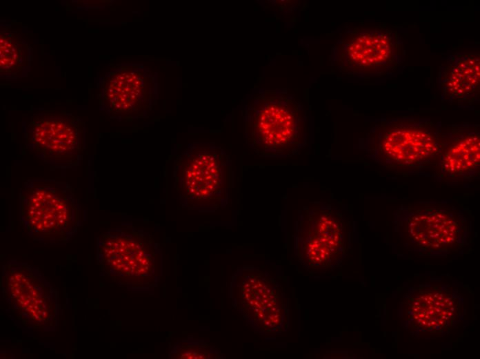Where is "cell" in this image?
<instances>
[{
	"mask_svg": "<svg viewBox=\"0 0 480 359\" xmlns=\"http://www.w3.org/2000/svg\"><path fill=\"white\" fill-rule=\"evenodd\" d=\"M30 66V49L14 30L3 28L0 33V72L19 77L27 74Z\"/></svg>",
	"mask_w": 480,
	"mask_h": 359,
	"instance_id": "cell-12",
	"label": "cell"
},
{
	"mask_svg": "<svg viewBox=\"0 0 480 359\" xmlns=\"http://www.w3.org/2000/svg\"><path fill=\"white\" fill-rule=\"evenodd\" d=\"M1 287L10 311L23 327L48 331L56 329L57 292L38 269L8 261L3 266Z\"/></svg>",
	"mask_w": 480,
	"mask_h": 359,
	"instance_id": "cell-4",
	"label": "cell"
},
{
	"mask_svg": "<svg viewBox=\"0 0 480 359\" xmlns=\"http://www.w3.org/2000/svg\"><path fill=\"white\" fill-rule=\"evenodd\" d=\"M381 151L390 159L411 164L435 155L439 145L428 132L417 128H398L383 135Z\"/></svg>",
	"mask_w": 480,
	"mask_h": 359,
	"instance_id": "cell-9",
	"label": "cell"
},
{
	"mask_svg": "<svg viewBox=\"0 0 480 359\" xmlns=\"http://www.w3.org/2000/svg\"><path fill=\"white\" fill-rule=\"evenodd\" d=\"M338 52L343 70L369 75L394 69L401 57L398 37L383 27L355 29L345 36Z\"/></svg>",
	"mask_w": 480,
	"mask_h": 359,
	"instance_id": "cell-8",
	"label": "cell"
},
{
	"mask_svg": "<svg viewBox=\"0 0 480 359\" xmlns=\"http://www.w3.org/2000/svg\"><path fill=\"white\" fill-rule=\"evenodd\" d=\"M155 246L142 231L133 228L110 229L97 240V260L111 277L130 280L147 279L154 262Z\"/></svg>",
	"mask_w": 480,
	"mask_h": 359,
	"instance_id": "cell-7",
	"label": "cell"
},
{
	"mask_svg": "<svg viewBox=\"0 0 480 359\" xmlns=\"http://www.w3.org/2000/svg\"><path fill=\"white\" fill-rule=\"evenodd\" d=\"M157 76L139 64H122L101 80L100 108L110 118L132 121L148 117L158 99Z\"/></svg>",
	"mask_w": 480,
	"mask_h": 359,
	"instance_id": "cell-6",
	"label": "cell"
},
{
	"mask_svg": "<svg viewBox=\"0 0 480 359\" xmlns=\"http://www.w3.org/2000/svg\"><path fill=\"white\" fill-rule=\"evenodd\" d=\"M315 224L317 229L313 231L314 236L307 244V253L310 254L312 260L317 258L325 259L336 251L340 244V228L333 218L326 215H321Z\"/></svg>",
	"mask_w": 480,
	"mask_h": 359,
	"instance_id": "cell-14",
	"label": "cell"
},
{
	"mask_svg": "<svg viewBox=\"0 0 480 359\" xmlns=\"http://www.w3.org/2000/svg\"><path fill=\"white\" fill-rule=\"evenodd\" d=\"M479 136L463 138L452 145L446 153L443 168L449 173H459L474 168L480 160Z\"/></svg>",
	"mask_w": 480,
	"mask_h": 359,
	"instance_id": "cell-13",
	"label": "cell"
},
{
	"mask_svg": "<svg viewBox=\"0 0 480 359\" xmlns=\"http://www.w3.org/2000/svg\"><path fill=\"white\" fill-rule=\"evenodd\" d=\"M19 221L35 242L65 244L81 223V206L71 185L55 179H31L20 189Z\"/></svg>",
	"mask_w": 480,
	"mask_h": 359,
	"instance_id": "cell-1",
	"label": "cell"
},
{
	"mask_svg": "<svg viewBox=\"0 0 480 359\" xmlns=\"http://www.w3.org/2000/svg\"><path fill=\"white\" fill-rule=\"evenodd\" d=\"M247 140L262 155L298 153L304 146L307 120L303 107L281 95L263 93L245 112Z\"/></svg>",
	"mask_w": 480,
	"mask_h": 359,
	"instance_id": "cell-2",
	"label": "cell"
},
{
	"mask_svg": "<svg viewBox=\"0 0 480 359\" xmlns=\"http://www.w3.org/2000/svg\"><path fill=\"white\" fill-rule=\"evenodd\" d=\"M479 56L466 54L456 57L445 69L443 91L456 98L469 97L479 90Z\"/></svg>",
	"mask_w": 480,
	"mask_h": 359,
	"instance_id": "cell-11",
	"label": "cell"
},
{
	"mask_svg": "<svg viewBox=\"0 0 480 359\" xmlns=\"http://www.w3.org/2000/svg\"><path fill=\"white\" fill-rule=\"evenodd\" d=\"M85 135L83 122L66 111L33 113L25 129L27 148L53 169H72L80 164Z\"/></svg>",
	"mask_w": 480,
	"mask_h": 359,
	"instance_id": "cell-5",
	"label": "cell"
},
{
	"mask_svg": "<svg viewBox=\"0 0 480 359\" xmlns=\"http://www.w3.org/2000/svg\"><path fill=\"white\" fill-rule=\"evenodd\" d=\"M409 231L420 244L439 247L455 240L457 226L454 221L446 213H424L412 218L409 223Z\"/></svg>",
	"mask_w": 480,
	"mask_h": 359,
	"instance_id": "cell-10",
	"label": "cell"
},
{
	"mask_svg": "<svg viewBox=\"0 0 480 359\" xmlns=\"http://www.w3.org/2000/svg\"><path fill=\"white\" fill-rule=\"evenodd\" d=\"M174 186L181 200L194 206H216L228 195L229 155L214 143L197 142L174 161Z\"/></svg>",
	"mask_w": 480,
	"mask_h": 359,
	"instance_id": "cell-3",
	"label": "cell"
}]
</instances>
